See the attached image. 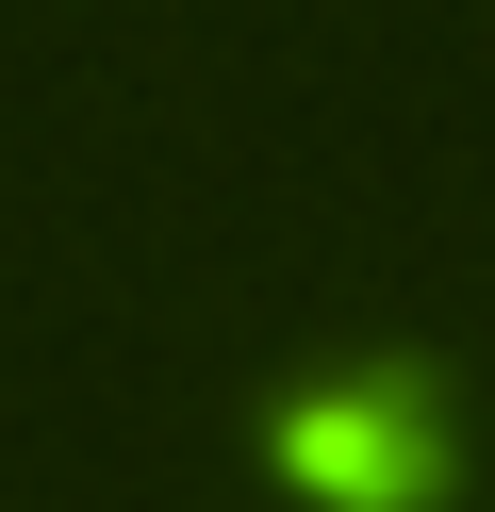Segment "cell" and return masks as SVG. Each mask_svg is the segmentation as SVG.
I'll list each match as a JSON object with an SVG mask.
<instances>
[{
  "instance_id": "6da1fadb",
  "label": "cell",
  "mask_w": 495,
  "mask_h": 512,
  "mask_svg": "<svg viewBox=\"0 0 495 512\" xmlns=\"http://www.w3.org/2000/svg\"><path fill=\"white\" fill-rule=\"evenodd\" d=\"M264 463L330 512H429L446 496V397L429 380H314V397H281Z\"/></svg>"
}]
</instances>
